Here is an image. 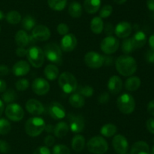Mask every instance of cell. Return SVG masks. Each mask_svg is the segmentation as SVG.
Returning a JSON list of instances; mask_svg holds the SVG:
<instances>
[{
    "instance_id": "38",
    "label": "cell",
    "mask_w": 154,
    "mask_h": 154,
    "mask_svg": "<svg viewBox=\"0 0 154 154\" xmlns=\"http://www.w3.org/2000/svg\"><path fill=\"white\" fill-rule=\"evenodd\" d=\"M11 129V125L8 120L2 118L0 119V134H7Z\"/></svg>"
},
{
    "instance_id": "19",
    "label": "cell",
    "mask_w": 154,
    "mask_h": 154,
    "mask_svg": "<svg viewBox=\"0 0 154 154\" xmlns=\"http://www.w3.org/2000/svg\"><path fill=\"white\" fill-rule=\"evenodd\" d=\"M30 70V66L25 60H20L14 63L12 67V72L16 76H23L29 73Z\"/></svg>"
},
{
    "instance_id": "35",
    "label": "cell",
    "mask_w": 154,
    "mask_h": 154,
    "mask_svg": "<svg viewBox=\"0 0 154 154\" xmlns=\"http://www.w3.org/2000/svg\"><path fill=\"white\" fill-rule=\"evenodd\" d=\"M5 19L10 24H17L21 21V15L17 11H11L6 14Z\"/></svg>"
},
{
    "instance_id": "42",
    "label": "cell",
    "mask_w": 154,
    "mask_h": 154,
    "mask_svg": "<svg viewBox=\"0 0 154 154\" xmlns=\"http://www.w3.org/2000/svg\"><path fill=\"white\" fill-rule=\"evenodd\" d=\"M112 12V6H111V5H106L103 6V7L101 8L100 12H99V15H100L101 18H107L109 16H111Z\"/></svg>"
},
{
    "instance_id": "47",
    "label": "cell",
    "mask_w": 154,
    "mask_h": 154,
    "mask_svg": "<svg viewBox=\"0 0 154 154\" xmlns=\"http://www.w3.org/2000/svg\"><path fill=\"white\" fill-rule=\"evenodd\" d=\"M110 100V95L107 92H104V93L101 94L98 98V101L100 104H106Z\"/></svg>"
},
{
    "instance_id": "62",
    "label": "cell",
    "mask_w": 154,
    "mask_h": 154,
    "mask_svg": "<svg viewBox=\"0 0 154 154\" xmlns=\"http://www.w3.org/2000/svg\"><path fill=\"white\" fill-rule=\"evenodd\" d=\"M125 154H129V153H127V152H126V153H125Z\"/></svg>"
},
{
    "instance_id": "25",
    "label": "cell",
    "mask_w": 154,
    "mask_h": 154,
    "mask_svg": "<svg viewBox=\"0 0 154 154\" xmlns=\"http://www.w3.org/2000/svg\"><path fill=\"white\" fill-rule=\"evenodd\" d=\"M141 79L138 76H131L126 79L125 88L129 91H135L141 86Z\"/></svg>"
},
{
    "instance_id": "1",
    "label": "cell",
    "mask_w": 154,
    "mask_h": 154,
    "mask_svg": "<svg viewBox=\"0 0 154 154\" xmlns=\"http://www.w3.org/2000/svg\"><path fill=\"white\" fill-rule=\"evenodd\" d=\"M116 69L123 76H131L137 70V62L134 57L124 54L121 55L115 61Z\"/></svg>"
},
{
    "instance_id": "55",
    "label": "cell",
    "mask_w": 154,
    "mask_h": 154,
    "mask_svg": "<svg viewBox=\"0 0 154 154\" xmlns=\"http://www.w3.org/2000/svg\"><path fill=\"white\" fill-rule=\"evenodd\" d=\"M6 82L2 79H0V93H2L6 90Z\"/></svg>"
},
{
    "instance_id": "49",
    "label": "cell",
    "mask_w": 154,
    "mask_h": 154,
    "mask_svg": "<svg viewBox=\"0 0 154 154\" xmlns=\"http://www.w3.org/2000/svg\"><path fill=\"white\" fill-rule=\"evenodd\" d=\"M146 126L149 132L154 134V118H150L146 122Z\"/></svg>"
},
{
    "instance_id": "31",
    "label": "cell",
    "mask_w": 154,
    "mask_h": 154,
    "mask_svg": "<svg viewBox=\"0 0 154 154\" xmlns=\"http://www.w3.org/2000/svg\"><path fill=\"white\" fill-rule=\"evenodd\" d=\"M69 14L74 18H78L82 14V5L78 2H73L69 6Z\"/></svg>"
},
{
    "instance_id": "26",
    "label": "cell",
    "mask_w": 154,
    "mask_h": 154,
    "mask_svg": "<svg viewBox=\"0 0 154 154\" xmlns=\"http://www.w3.org/2000/svg\"><path fill=\"white\" fill-rule=\"evenodd\" d=\"M69 130V125L65 122H60L54 126V133L56 137L62 138L68 134Z\"/></svg>"
},
{
    "instance_id": "32",
    "label": "cell",
    "mask_w": 154,
    "mask_h": 154,
    "mask_svg": "<svg viewBox=\"0 0 154 154\" xmlns=\"http://www.w3.org/2000/svg\"><path fill=\"white\" fill-rule=\"evenodd\" d=\"M117 131V128L115 125L112 123H108L104 125L101 128L100 132L104 137H111L116 134Z\"/></svg>"
},
{
    "instance_id": "9",
    "label": "cell",
    "mask_w": 154,
    "mask_h": 154,
    "mask_svg": "<svg viewBox=\"0 0 154 154\" xmlns=\"http://www.w3.org/2000/svg\"><path fill=\"white\" fill-rule=\"evenodd\" d=\"M84 61L89 67L97 69L103 66L105 57L96 51H89L84 57Z\"/></svg>"
},
{
    "instance_id": "51",
    "label": "cell",
    "mask_w": 154,
    "mask_h": 154,
    "mask_svg": "<svg viewBox=\"0 0 154 154\" xmlns=\"http://www.w3.org/2000/svg\"><path fill=\"white\" fill-rule=\"evenodd\" d=\"M27 51H28V49H26L25 48L18 47L16 50V54L18 57H24V56H26Z\"/></svg>"
},
{
    "instance_id": "2",
    "label": "cell",
    "mask_w": 154,
    "mask_h": 154,
    "mask_svg": "<svg viewBox=\"0 0 154 154\" xmlns=\"http://www.w3.org/2000/svg\"><path fill=\"white\" fill-rule=\"evenodd\" d=\"M46 123L40 117H32L25 124L26 133L30 137H37L45 131Z\"/></svg>"
},
{
    "instance_id": "6",
    "label": "cell",
    "mask_w": 154,
    "mask_h": 154,
    "mask_svg": "<svg viewBox=\"0 0 154 154\" xmlns=\"http://www.w3.org/2000/svg\"><path fill=\"white\" fill-rule=\"evenodd\" d=\"M26 56L29 62L33 67H41L45 62V53L38 46L30 47L27 51Z\"/></svg>"
},
{
    "instance_id": "5",
    "label": "cell",
    "mask_w": 154,
    "mask_h": 154,
    "mask_svg": "<svg viewBox=\"0 0 154 154\" xmlns=\"http://www.w3.org/2000/svg\"><path fill=\"white\" fill-rule=\"evenodd\" d=\"M117 105L121 113L124 114H131L135 110V101L132 95L124 93L118 97Z\"/></svg>"
},
{
    "instance_id": "16",
    "label": "cell",
    "mask_w": 154,
    "mask_h": 154,
    "mask_svg": "<svg viewBox=\"0 0 154 154\" xmlns=\"http://www.w3.org/2000/svg\"><path fill=\"white\" fill-rule=\"evenodd\" d=\"M69 121H70V125H69V128L72 130V132L74 133H80L83 131L85 127V123H84V119L82 116L80 115H69Z\"/></svg>"
},
{
    "instance_id": "10",
    "label": "cell",
    "mask_w": 154,
    "mask_h": 154,
    "mask_svg": "<svg viewBox=\"0 0 154 154\" xmlns=\"http://www.w3.org/2000/svg\"><path fill=\"white\" fill-rule=\"evenodd\" d=\"M119 41L112 36L105 37L101 42V49L105 54H111L116 52L119 48Z\"/></svg>"
},
{
    "instance_id": "45",
    "label": "cell",
    "mask_w": 154,
    "mask_h": 154,
    "mask_svg": "<svg viewBox=\"0 0 154 154\" xmlns=\"http://www.w3.org/2000/svg\"><path fill=\"white\" fill-rule=\"evenodd\" d=\"M144 58L147 62L150 63H154V50L150 48V49L147 50V52L145 53V55H144Z\"/></svg>"
},
{
    "instance_id": "54",
    "label": "cell",
    "mask_w": 154,
    "mask_h": 154,
    "mask_svg": "<svg viewBox=\"0 0 154 154\" xmlns=\"http://www.w3.org/2000/svg\"><path fill=\"white\" fill-rule=\"evenodd\" d=\"M147 6L149 10L154 12V0H147Z\"/></svg>"
},
{
    "instance_id": "34",
    "label": "cell",
    "mask_w": 154,
    "mask_h": 154,
    "mask_svg": "<svg viewBox=\"0 0 154 154\" xmlns=\"http://www.w3.org/2000/svg\"><path fill=\"white\" fill-rule=\"evenodd\" d=\"M35 19L31 15H26L23 18L22 27L26 31H30L35 27Z\"/></svg>"
},
{
    "instance_id": "7",
    "label": "cell",
    "mask_w": 154,
    "mask_h": 154,
    "mask_svg": "<svg viewBox=\"0 0 154 154\" xmlns=\"http://www.w3.org/2000/svg\"><path fill=\"white\" fill-rule=\"evenodd\" d=\"M45 57H47L48 60L53 62L54 63H61L62 62V49L60 46L57 44L51 42L46 45L44 48Z\"/></svg>"
},
{
    "instance_id": "36",
    "label": "cell",
    "mask_w": 154,
    "mask_h": 154,
    "mask_svg": "<svg viewBox=\"0 0 154 154\" xmlns=\"http://www.w3.org/2000/svg\"><path fill=\"white\" fill-rule=\"evenodd\" d=\"M2 99L3 103L11 104L17 99V95L14 91L12 89H9L8 91L5 90L2 95Z\"/></svg>"
},
{
    "instance_id": "24",
    "label": "cell",
    "mask_w": 154,
    "mask_h": 154,
    "mask_svg": "<svg viewBox=\"0 0 154 154\" xmlns=\"http://www.w3.org/2000/svg\"><path fill=\"white\" fill-rule=\"evenodd\" d=\"M101 0H84V8L89 14H95L99 10Z\"/></svg>"
},
{
    "instance_id": "21",
    "label": "cell",
    "mask_w": 154,
    "mask_h": 154,
    "mask_svg": "<svg viewBox=\"0 0 154 154\" xmlns=\"http://www.w3.org/2000/svg\"><path fill=\"white\" fill-rule=\"evenodd\" d=\"M149 145L144 141L135 142L131 148L130 154H150Z\"/></svg>"
},
{
    "instance_id": "60",
    "label": "cell",
    "mask_w": 154,
    "mask_h": 154,
    "mask_svg": "<svg viewBox=\"0 0 154 154\" xmlns=\"http://www.w3.org/2000/svg\"><path fill=\"white\" fill-rule=\"evenodd\" d=\"M5 18V17L4 13H3V12L0 10V21H2V20L4 19Z\"/></svg>"
},
{
    "instance_id": "3",
    "label": "cell",
    "mask_w": 154,
    "mask_h": 154,
    "mask_svg": "<svg viewBox=\"0 0 154 154\" xmlns=\"http://www.w3.org/2000/svg\"><path fill=\"white\" fill-rule=\"evenodd\" d=\"M58 83L62 90L66 94L73 93L78 88V81L76 78L69 72H63L59 77Z\"/></svg>"
},
{
    "instance_id": "37",
    "label": "cell",
    "mask_w": 154,
    "mask_h": 154,
    "mask_svg": "<svg viewBox=\"0 0 154 154\" xmlns=\"http://www.w3.org/2000/svg\"><path fill=\"white\" fill-rule=\"evenodd\" d=\"M122 51L125 54H129L135 49L131 39H125L122 43Z\"/></svg>"
},
{
    "instance_id": "41",
    "label": "cell",
    "mask_w": 154,
    "mask_h": 154,
    "mask_svg": "<svg viewBox=\"0 0 154 154\" xmlns=\"http://www.w3.org/2000/svg\"><path fill=\"white\" fill-rule=\"evenodd\" d=\"M29 86V82L26 79H20L15 83V87H16L17 90L20 91H26L28 88Z\"/></svg>"
},
{
    "instance_id": "8",
    "label": "cell",
    "mask_w": 154,
    "mask_h": 154,
    "mask_svg": "<svg viewBox=\"0 0 154 154\" xmlns=\"http://www.w3.org/2000/svg\"><path fill=\"white\" fill-rule=\"evenodd\" d=\"M5 115L8 119L13 122H19L24 116V111L19 104L11 103L5 108Z\"/></svg>"
},
{
    "instance_id": "14",
    "label": "cell",
    "mask_w": 154,
    "mask_h": 154,
    "mask_svg": "<svg viewBox=\"0 0 154 154\" xmlns=\"http://www.w3.org/2000/svg\"><path fill=\"white\" fill-rule=\"evenodd\" d=\"M78 44V40L75 36L72 33H68V34L63 36V39L60 42V48L63 51L69 52L73 51Z\"/></svg>"
},
{
    "instance_id": "44",
    "label": "cell",
    "mask_w": 154,
    "mask_h": 154,
    "mask_svg": "<svg viewBox=\"0 0 154 154\" xmlns=\"http://www.w3.org/2000/svg\"><path fill=\"white\" fill-rule=\"evenodd\" d=\"M11 146L7 141L0 140V152L2 153H8L10 151Z\"/></svg>"
},
{
    "instance_id": "46",
    "label": "cell",
    "mask_w": 154,
    "mask_h": 154,
    "mask_svg": "<svg viewBox=\"0 0 154 154\" xmlns=\"http://www.w3.org/2000/svg\"><path fill=\"white\" fill-rule=\"evenodd\" d=\"M33 154H51V152L48 146H42L38 147L37 149L34 151Z\"/></svg>"
},
{
    "instance_id": "52",
    "label": "cell",
    "mask_w": 154,
    "mask_h": 154,
    "mask_svg": "<svg viewBox=\"0 0 154 154\" xmlns=\"http://www.w3.org/2000/svg\"><path fill=\"white\" fill-rule=\"evenodd\" d=\"M9 68L6 65H0V76H5L9 73Z\"/></svg>"
},
{
    "instance_id": "28",
    "label": "cell",
    "mask_w": 154,
    "mask_h": 154,
    "mask_svg": "<svg viewBox=\"0 0 154 154\" xmlns=\"http://www.w3.org/2000/svg\"><path fill=\"white\" fill-rule=\"evenodd\" d=\"M90 29L96 34H100L104 29V23L100 17H95L90 22Z\"/></svg>"
},
{
    "instance_id": "29",
    "label": "cell",
    "mask_w": 154,
    "mask_h": 154,
    "mask_svg": "<svg viewBox=\"0 0 154 154\" xmlns=\"http://www.w3.org/2000/svg\"><path fill=\"white\" fill-rule=\"evenodd\" d=\"M69 104L75 108H81L84 107V104H85V100H84V97L80 95L79 93H75L71 95L69 97Z\"/></svg>"
},
{
    "instance_id": "48",
    "label": "cell",
    "mask_w": 154,
    "mask_h": 154,
    "mask_svg": "<svg viewBox=\"0 0 154 154\" xmlns=\"http://www.w3.org/2000/svg\"><path fill=\"white\" fill-rule=\"evenodd\" d=\"M104 30H105V34L108 36H111L113 34V33L114 32V27L113 26V24H111V23H107L105 26H104Z\"/></svg>"
},
{
    "instance_id": "17",
    "label": "cell",
    "mask_w": 154,
    "mask_h": 154,
    "mask_svg": "<svg viewBox=\"0 0 154 154\" xmlns=\"http://www.w3.org/2000/svg\"><path fill=\"white\" fill-rule=\"evenodd\" d=\"M26 110L32 115L40 116L45 112V107L39 101L35 99H30L26 104Z\"/></svg>"
},
{
    "instance_id": "4",
    "label": "cell",
    "mask_w": 154,
    "mask_h": 154,
    "mask_svg": "<svg viewBox=\"0 0 154 154\" xmlns=\"http://www.w3.org/2000/svg\"><path fill=\"white\" fill-rule=\"evenodd\" d=\"M87 146L88 150L94 154H104L108 149V142L101 136H95L90 138Z\"/></svg>"
},
{
    "instance_id": "27",
    "label": "cell",
    "mask_w": 154,
    "mask_h": 154,
    "mask_svg": "<svg viewBox=\"0 0 154 154\" xmlns=\"http://www.w3.org/2000/svg\"><path fill=\"white\" fill-rule=\"evenodd\" d=\"M85 146V138L83 135L76 134L72 140V147L76 152H81Z\"/></svg>"
},
{
    "instance_id": "61",
    "label": "cell",
    "mask_w": 154,
    "mask_h": 154,
    "mask_svg": "<svg viewBox=\"0 0 154 154\" xmlns=\"http://www.w3.org/2000/svg\"><path fill=\"white\" fill-rule=\"evenodd\" d=\"M150 154H154V146H153V148H152L151 149V152H150Z\"/></svg>"
},
{
    "instance_id": "40",
    "label": "cell",
    "mask_w": 154,
    "mask_h": 154,
    "mask_svg": "<svg viewBox=\"0 0 154 154\" xmlns=\"http://www.w3.org/2000/svg\"><path fill=\"white\" fill-rule=\"evenodd\" d=\"M70 149L63 144L55 145L53 148V154H70Z\"/></svg>"
},
{
    "instance_id": "53",
    "label": "cell",
    "mask_w": 154,
    "mask_h": 154,
    "mask_svg": "<svg viewBox=\"0 0 154 154\" xmlns=\"http://www.w3.org/2000/svg\"><path fill=\"white\" fill-rule=\"evenodd\" d=\"M147 111L150 115L154 116V100L150 101L147 105Z\"/></svg>"
},
{
    "instance_id": "57",
    "label": "cell",
    "mask_w": 154,
    "mask_h": 154,
    "mask_svg": "<svg viewBox=\"0 0 154 154\" xmlns=\"http://www.w3.org/2000/svg\"><path fill=\"white\" fill-rule=\"evenodd\" d=\"M149 45H150V48L154 50V33L150 36V39H149Z\"/></svg>"
},
{
    "instance_id": "43",
    "label": "cell",
    "mask_w": 154,
    "mask_h": 154,
    "mask_svg": "<svg viewBox=\"0 0 154 154\" xmlns=\"http://www.w3.org/2000/svg\"><path fill=\"white\" fill-rule=\"evenodd\" d=\"M69 31V28L68 27L67 24H64V23H61L57 26V32L61 36H65V35L68 34Z\"/></svg>"
},
{
    "instance_id": "23",
    "label": "cell",
    "mask_w": 154,
    "mask_h": 154,
    "mask_svg": "<svg viewBox=\"0 0 154 154\" xmlns=\"http://www.w3.org/2000/svg\"><path fill=\"white\" fill-rule=\"evenodd\" d=\"M30 38L31 37L28 36L26 32L20 30L17 32L16 35H15V42L19 47L25 48L29 44Z\"/></svg>"
},
{
    "instance_id": "63",
    "label": "cell",
    "mask_w": 154,
    "mask_h": 154,
    "mask_svg": "<svg viewBox=\"0 0 154 154\" xmlns=\"http://www.w3.org/2000/svg\"><path fill=\"white\" fill-rule=\"evenodd\" d=\"M0 30H1V27H0Z\"/></svg>"
},
{
    "instance_id": "12",
    "label": "cell",
    "mask_w": 154,
    "mask_h": 154,
    "mask_svg": "<svg viewBox=\"0 0 154 154\" xmlns=\"http://www.w3.org/2000/svg\"><path fill=\"white\" fill-rule=\"evenodd\" d=\"M112 145L114 149L118 154L126 153L129 149V143L126 137L122 134L114 136L112 140Z\"/></svg>"
},
{
    "instance_id": "33",
    "label": "cell",
    "mask_w": 154,
    "mask_h": 154,
    "mask_svg": "<svg viewBox=\"0 0 154 154\" xmlns=\"http://www.w3.org/2000/svg\"><path fill=\"white\" fill-rule=\"evenodd\" d=\"M48 3L51 9L60 11L66 8L67 0H48Z\"/></svg>"
},
{
    "instance_id": "56",
    "label": "cell",
    "mask_w": 154,
    "mask_h": 154,
    "mask_svg": "<svg viewBox=\"0 0 154 154\" xmlns=\"http://www.w3.org/2000/svg\"><path fill=\"white\" fill-rule=\"evenodd\" d=\"M45 130L48 133H52V132H54V126H53V125H51V124H48V125H45Z\"/></svg>"
},
{
    "instance_id": "13",
    "label": "cell",
    "mask_w": 154,
    "mask_h": 154,
    "mask_svg": "<svg viewBox=\"0 0 154 154\" xmlns=\"http://www.w3.org/2000/svg\"><path fill=\"white\" fill-rule=\"evenodd\" d=\"M33 92L38 95H45L49 91L50 85L46 79L43 78H36L32 85Z\"/></svg>"
},
{
    "instance_id": "15",
    "label": "cell",
    "mask_w": 154,
    "mask_h": 154,
    "mask_svg": "<svg viewBox=\"0 0 154 154\" xmlns=\"http://www.w3.org/2000/svg\"><path fill=\"white\" fill-rule=\"evenodd\" d=\"M48 113L53 119L56 120L62 119L66 116V110L61 104L58 102H52L48 106Z\"/></svg>"
},
{
    "instance_id": "18",
    "label": "cell",
    "mask_w": 154,
    "mask_h": 154,
    "mask_svg": "<svg viewBox=\"0 0 154 154\" xmlns=\"http://www.w3.org/2000/svg\"><path fill=\"white\" fill-rule=\"evenodd\" d=\"M132 26L127 21H121L117 24L114 28V33L117 37L126 39L132 33Z\"/></svg>"
},
{
    "instance_id": "58",
    "label": "cell",
    "mask_w": 154,
    "mask_h": 154,
    "mask_svg": "<svg viewBox=\"0 0 154 154\" xmlns=\"http://www.w3.org/2000/svg\"><path fill=\"white\" fill-rule=\"evenodd\" d=\"M4 109H5L4 103H3L2 101H1V100H0V117H1L3 111H4Z\"/></svg>"
},
{
    "instance_id": "59",
    "label": "cell",
    "mask_w": 154,
    "mask_h": 154,
    "mask_svg": "<svg viewBox=\"0 0 154 154\" xmlns=\"http://www.w3.org/2000/svg\"><path fill=\"white\" fill-rule=\"evenodd\" d=\"M114 2H115L117 4H119V5H122L123 4V3H125L126 2V0H114Z\"/></svg>"
},
{
    "instance_id": "20",
    "label": "cell",
    "mask_w": 154,
    "mask_h": 154,
    "mask_svg": "<svg viewBox=\"0 0 154 154\" xmlns=\"http://www.w3.org/2000/svg\"><path fill=\"white\" fill-rule=\"evenodd\" d=\"M123 88V81L117 75H113L109 79L108 82V88L114 95L120 93Z\"/></svg>"
},
{
    "instance_id": "11",
    "label": "cell",
    "mask_w": 154,
    "mask_h": 154,
    "mask_svg": "<svg viewBox=\"0 0 154 154\" xmlns=\"http://www.w3.org/2000/svg\"><path fill=\"white\" fill-rule=\"evenodd\" d=\"M50 37H51V31L46 26L37 25L32 29V38L35 40L44 42L48 40Z\"/></svg>"
},
{
    "instance_id": "22",
    "label": "cell",
    "mask_w": 154,
    "mask_h": 154,
    "mask_svg": "<svg viewBox=\"0 0 154 154\" xmlns=\"http://www.w3.org/2000/svg\"><path fill=\"white\" fill-rule=\"evenodd\" d=\"M132 44L135 48H141L144 46L147 42V36L143 31H138L131 38Z\"/></svg>"
},
{
    "instance_id": "50",
    "label": "cell",
    "mask_w": 154,
    "mask_h": 154,
    "mask_svg": "<svg viewBox=\"0 0 154 154\" xmlns=\"http://www.w3.org/2000/svg\"><path fill=\"white\" fill-rule=\"evenodd\" d=\"M54 142H55V138L53 137L52 135H48L45 137L44 140V143L46 145V146H51L54 145Z\"/></svg>"
},
{
    "instance_id": "39",
    "label": "cell",
    "mask_w": 154,
    "mask_h": 154,
    "mask_svg": "<svg viewBox=\"0 0 154 154\" xmlns=\"http://www.w3.org/2000/svg\"><path fill=\"white\" fill-rule=\"evenodd\" d=\"M78 91L80 95H82L83 97H87V98L92 97L93 93H94V89H93V87H91L90 85L80 86L78 88Z\"/></svg>"
},
{
    "instance_id": "30",
    "label": "cell",
    "mask_w": 154,
    "mask_h": 154,
    "mask_svg": "<svg viewBox=\"0 0 154 154\" xmlns=\"http://www.w3.org/2000/svg\"><path fill=\"white\" fill-rule=\"evenodd\" d=\"M59 69L56 65L48 64L45 68L44 73L46 78L49 80H55L59 75Z\"/></svg>"
}]
</instances>
